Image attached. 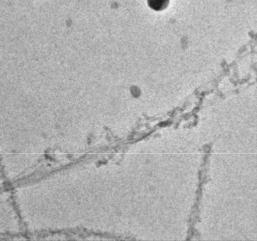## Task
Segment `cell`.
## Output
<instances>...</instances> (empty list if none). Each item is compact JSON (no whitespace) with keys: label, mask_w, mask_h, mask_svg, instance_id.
Segmentation results:
<instances>
[{"label":"cell","mask_w":257,"mask_h":241,"mask_svg":"<svg viewBox=\"0 0 257 241\" xmlns=\"http://www.w3.org/2000/svg\"><path fill=\"white\" fill-rule=\"evenodd\" d=\"M170 4V0H148V5L155 11L160 12L165 10Z\"/></svg>","instance_id":"6da1fadb"}]
</instances>
